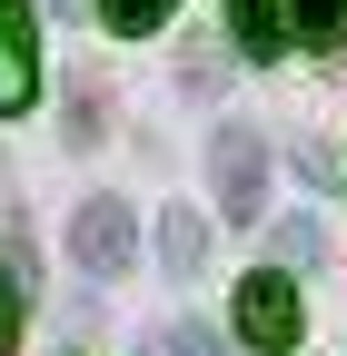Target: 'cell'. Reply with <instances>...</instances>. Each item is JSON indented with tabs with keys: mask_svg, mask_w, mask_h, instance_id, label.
<instances>
[{
	"mask_svg": "<svg viewBox=\"0 0 347 356\" xmlns=\"http://www.w3.org/2000/svg\"><path fill=\"white\" fill-rule=\"evenodd\" d=\"M208 188H219V218H258V198H268V149H258V129H219V139H208Z\"/></svg>",
	"mask_w": 347,
	"mask_h": 356,
	"instance_id": "cell-1",
	"label": "cell"
},
{
	"mask_svg": "<svg viewBox=\"0 0 347 356\" xmlns=\"http://www.w3.org/2000/svg\"><path fill=\"white\" fill-rule=\"evenodd\" d=\"M238 337L248 346H298V287H288V267L238 277Z\"/></svg>",
	"mask_w": 347,
	"mask_h": 356,
	"instance_id": "cell-2",
	"label": "cell"
},
{
	"mask_svg": "<svg viewBox=\"0 0 347 356\" xmlns=\"http://www.w3.org/2000/svg\"><path fill=\"white\" fill-rule=\"evenodd\" d=\"M129 248H139V228H129V208H119V198H90V208H79L70 257L90 267V277H119V267H129Z\"/></svg>",
	"mask_w": 347,
	"mask_h": 356,
	"instance_id": "cell-3",
	"label": "cell"
},
{
	"mask_svg": "<svg viewBox=\"0 0 347 356\" xmlns=\"http://www.w3.org/2000/svg\"><path fill=\"white\" fill-rule=\"evenodd\" d=\"M40 99V70H30V10L0 0V119H20Z\"/></svg>",
	"mask_w": 347,
	"mask_h": 356,
	"instance_id": "cell-4",
	"label": "cell"
},
{
	"mask_svg": "<svg viewBox=\"0 0 347 356\" xmlns=\"http://www.w3.org/2000/svg\"><path fill=\"white\" fill-rule=\"evenodd\" d=\"M229 20H238V50L248 60H278L288 50V10L278 0H229Z\"/></svg>",
	"mask_w": 347,
	"mask_h": 356,
	"instance_id": "cell-5",
	"label": "cell"
},
{
	"mask_svg": "<svg viewBox=\"0 0 347 356\" xmlns=\"http://www.w3.org/2000/svg\"><path fill=\"white\" fill-rule=\"evenodd\" d=\"M288 40L298 50H337L347 40V0H288Z\"/></svg>",
	"mask_w": 347,
	"mask_h": 356,
	"instance_id": "cell-6",
	"label": "cell"
},
{
	"mask_svg": "<svg viewBox=\"0 0 347 356\" xmlns=\"http://www.w3.org/2000/svg\"><path fill=\"white\" fill-rule=\"evenodd\" d=\"M169 10H179V0H100V20H109V30H129V40H139V30H159Z\"/></svg>",
	"mask_w": 347,
	"mask_h": 356,
	"instance_id": "cell-7",
	"label": "cell"
},
{
	"mask_svg": "<svg viewBox=\"0 0 347 356\" xmlns=\"http://www.w3.org/2000/svg\"><path fill=\"white\" fill-rule=\"evenodd\" d=\"M159 248H169V267L189 277V267H199V208H179V218H169V238H159Z\"/></svg>",
	"mask_w": 347,
	"mask_h": 356,
	"instance_id": "cell-8",
	"label": "cell"
},
{
	"mask_svg": "<svg viewBox=\"0 0 347 356\" xmlns=\"http://www.w3.org/2000/svg\"><path fill=\"white\" fill-rule=\"evenodd\" d=\"M159 356H219V337H208V327H169Z\"/></svg>",
	"mask_w": 347,
	"mask_h": 356,
	"instance_id": "cell-9",
	"label": "cell"
},
{
	"mask_svg": "<svg viewBox=\"0 0 347 356\" xmlns=\"http://www.w3.org/2000/svg\"><path fill=\"white\" fill-rule=\"evenodd\" d=\"M20 346V287H10V267H0V356Z\"/></svg>",
	"mask_w": 347,
	"mask_h": 356,
	"instance_id": "cell-10",
	"label": "cell"
},
{
	"mask_svg": "<svg viewBox=\"0 0 347 356\" xmlns=\"http://www.w3.org/2000/svg\"><path fill=\"white\" fill-rule=\"evenodd\" d=\"M278 257H298V267L318 257V228H308V218H288V228H278Z\"/></svg>",
	"mask_w": 347,
	"mask_h": 356,
	"instance_id": "cell-11",
	"label": "cell"
},
{
	"mask_svg": "<svg viewBox=\"0 0 347 356\" xmlns=\"http://www.w3.org/2000/svg\"><path fill=\"white\" fill-rule=\"evenodd\" d=\"M50 10H79V0H50Z\"/></svg>",
	"mask_w": 347,
	"mask_h": 356,
	"instance_id": "cell-12",
	"label": "cell"
}]
</instances>
